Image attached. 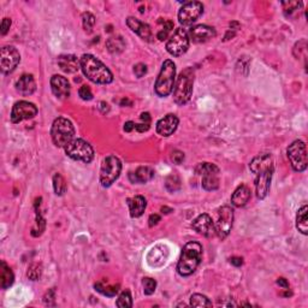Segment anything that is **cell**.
Here are the masks:
<instances>
[{
	"label": "cell",
	"mask_w": 308,
	"mask_h": 308,
	"mask_svg": "<svg viewBox=\"0 0 308 308\" xmlns=\"http://www.w3.org/2000/svg\"><path fill=\"white\" fill-rule=\"evenodd\" d=\"M168 259V248L165 244H156L148 252L146 260L150 268H159L166 264Z\"/></svg>",
	"instance_id": "cell-16"
},
{
	"label": "cell",
	"mask_w": 308,
	"mask_h": 308,
	"mask_svg": "<svg viewBox=\"0 0 308 308\" xmlns=\"http://www.w3.org/2000/svg\"><path fill=\"white\" fill-rule=\"evenodd\" d=\"M165 186L168 192H174L180 189V180L177 174H171L166 178V182H165Z\"/></svg>",
	"instance_id": "cell-35"
},
{
	"label": "cell",
	"mask_w": 308,
	"mask_h": 308,
	"mask_svg": "<svg viewBox=\"0 0 308 308\" xmlns=\"http://www.w3.org/2000/svg\"><path fill=\"white\" fill-rule=\"evenodd\" d=\"M126 202H128L130 217L132 218L141 217L147 207V201L144 196H141V195H136L134 198H130V199L126 200Z\"/></svg>",
	"instance_id": "cell-22"
},
{
	"label": "cell",
	"mask_w": 308,
	"mask_h": 308,
	"mask_svg": "<svg viewBox=\"0 0 308 308\" xmlns=\"http://www.w3.org/2000/svg\"><path fill=\"white\" fill-rule=\"evenodd\" d=\"M174 82H176V65L172 60L168 59L162 63L160 74L154 86L156 96L162 98L170 96L174 90Z\"/></svg>",
	"instance_id": "cell-4"
},
{
	"label": "cell",
	"mask_w": 308,
	"mask_h": 308,
	"mask_svg": "<svg viewBox=\"0 0 308 308\" xmlns=\"http://www.w3.org/2000/svg\"><path fill=\"white\" fill-rule=\"evenodd\" d=\"M142 286H144V292L146 295H152L154 292H156V282L153 280V278L146 277L144 278L142 280Z\"/></svg>",
	"instance_id": "cell-39"
},
{
	"label": "cell",
	"mask_w": 308,
	"mask_h": 308,
	"mask_svg": "<svg viewBox=\"0 0 308 308\" xmlns=\"http://www.w3.org/2000/svg\"><path fill=\"white\" fill-rule=\"evenodd\" d=\"M94 288H96V292H102V295L108 296V298H112V296H114L118 292V290H120V289H118V288H120L118 286H105L102 283H100V282L94 284Z\"/></svg>",
	"instance_id": "cell-31"
},
{
	"label": "cell",
	"mask_w": 308,
	"mask_h": 308,
	"mask_svg": "<svg viewBox=\"0 0 308 308\" xmlns=\"http://www.w3.org/2000/svg\"><path fill=\"white\" fill-rule=\"evenodd\" d=\"M116 304H117V307H120V308L132 307V294H130L129 290H126V292H123L122 294L118 296Z\"/></svg>",
	"instance_id": "cell-34"
},
{
	"label": "cell",
	"mask_w": 308,
	"mask_h": 308,
	"mask_svg": "<svg viewBox=\"0 0 308 308\" xmlns=\"http://www.w3.org/2000/svg\"><path fill=\"white\" fill-rule=\"evenodd\" d=\"M134 129H135V123L134 122H126V124H124V132H132Z\"/></svg>",
	"instance_id": "cell-48"
},
{
	"label": "cell",
	"mask_w": 308,
	"mask_h": 308,
	"mask_svg": "<svg viewBox=\"0 0 308 308\" xmlns=\"http://www.w3.org/2000/svg\"><path fill=\"white\" fill-rule=\"evenodd\" d=\"M134 74L136 77H138V78H141V77H144L147 74V66L144 64H138L134 66Z\"/></svg>",
	"instance_id": "cell-42"
},
{
	"label": "cell",
	"mask_w": 308,
	"mask_h": 308,
	"mask_svg": "<svg viewBox=\"0 0 308 308\" xmlns=\"http://www.w3.org/2000/svg\"><path fill=\"white\" fill-rule=\"evenodd\" d=\"M235 35H236V32H235V30H232V29H230V30L226 32V35H225L224 40H225V41H226V40H230V38H232L234 36H235Z\"/></svg>",
	"instance_id": "cell-51"
},
{
	"label": "cell",
	"mask_w": 308,
	"mask_h": 308,
	"mask_svg": "<svg viewBox=\"0 0 308 308\" xmlns=\"http://www.w3.org/2000/svg\"><path fill=\"white\" fill-rule=\"evenodd\" d=\"M126 24H128L129 28L132 29L135 34H138L142 40L148 41V42L152 41L153 38L152 30H150V26L146 24V23L141 22V20L135 18V17H129V18L126 20Z\"/></svg>",
	"instance_id": "cell-21"
},
{
	"label": "cell",
	"mask_w": 308,
	"mask_h": 308,
	"mask_svg": "<svg viewBox=\"0 0 308 308\" xmlns=\"http://www.w3.org/2000/svg\"><path fill=\"white\" fill-rule=\"evenodd\" d=\"M51 136L53 144L57 147H65L74 140L75 128L71 120L64 117L56 118L52 124Z\"/></svg>",
	"instance_id": "cell-5"
},
{
	"label": "cell",
	"mask_w": 308,
	"mask_h": 308,
	"mask_svg": "<svg viewBox=\"0 0 308 308\" xmlns=\"http://www.w3.org/2000/svg\"><path fill=\"white\" fill-rule=\"evenodd\" d=\"M51 88L53 94L58 99H68L70 96V84L64 76L53 75L51 78Z\"/></svg>",
	"instance_id": "cell-20"
},
{
	"label": "cell",
	"mask_w": 308,
	"mask_h": 308,
	"mask_svg": "<svg viewBox=\"0 0 308 308\" xmlns=\"http://www.w3.org/2000/svg\"><path fill=\"white\" fill-rule=\"evenodd\" d=\"M196 174L202 176L201 184L205 190H216L219 188V168L211 162H201L195 168Z\"/></svg>",
	"instance_id": "cell-9"
},
{
	"label": "cell",
	"mask_w": 308,
	"mask_h": 308,
	"mask_svg": "<svg viewBox=\"0 0 308 308\" xmlns=\"http://www.w3.org/2000/svg\"><path fill=\"white\" fill-rule=\"evenodd\" d=\"M202 259V246L199 242H189L182 250L177 265V272L182 277H188L195 272Z\"/></svg>",
	"instance_id": "cell-2"
},
{
	"label": "cell",
	"mask_w": 308,
	"mask_h": 308,
	"mask_svg": "<svg viewBox=\"0 0 308 308\" xmlns=\"http://www.w3.org/2000/svg\"><path fill=\"white\" fill-rule=\"evenodd\" d=\"M204 14V5L200 2H186L183 4L178 12V20L180 24L190 26L196 22L198 18Z\"/></svg>",
	"instance_id": "cell-12"
},
{
	"label": "cell",
	"mask_w": 308,
	"mask_h": 308,
	"mask_svg": "<svg viewBox=\"0 0 308 308\" xmlns=\"http://www.w3.org/2000/svg\"><path fill=\"white\" fill-rule=\"evenodd\" d=\"M217 35L216 32V29L213 26H205V24H200V26H195L189 30L188 36L192 42L201 44V42H206L208 41L210 38H214Z\"/></svg>",
	"instance_id": "cell-18"
},
{
	"label": "cell",
	"mask_w": 308,
	"mask_h": 308,
	"mask_svg": "<svg viewBox=\"0 0 308 308\" xmlns=\"http://www.w3.org/2000/svg\"><path fill=\"white\" fill-rule=\"evenodd\" d=\"M307 213H308V207L307 205H304L298 210V216H296V228H298V230L300 231L302 235H307L308 234Z\"/></svg>",
	"instance_id": "cell-28"
},
{
	"label": "cell",
	"mask_w": 308,
	"mask_h": 308,
	"mask_svg": "<svg viewBox=\"0 0 308 308\" xmlns=\"http://www.w3.org/2000/svg\"><path fill=\"white\" fill-rule=\"evenodd\" d=\"M106 47L111 53H120L126 48V41L122 36H112L106 41Z\"/></svg>",
	"instance_id": "cell-29"
},
{
	"label": "cell",
	"mask_w": 308,
	"mask_h": 308,
	"mask_svg": "<svg viewBox=\"0 0 308 308\" xmlns=\"http://www.w3.org/2000/svg\"><path fill=\"white\" fill-rule=\"evenodd\" d=\"M58 65L59 68L66 74H75L78 71L80 68H81L80 60L77 59L76 56L72 54L60 56V57L58 58Z\"/></svg>",
	"instance_id": "cell-24"
},
{
	"label": "cell",
	"mask_w": 308,
	"mask_h": 308,
	"mask_svg": "<svg viewBox=\"0 0 308 308\" xmlns=\"http://www.w3.org/2000/svg\"><path fill=\"white\" fill-rule=\"evenodd\" d=\"M274 171V165L272 164V165H268V166L260 168V170L256 174V196L259 198V199H262V200L265 199L266 195L268 194Z\"/></svg>",
	"instance_id": "cell-14"
},
{
	"label": "cell",
	"mask_w": 308,
	"mask_h": 308,
	"mask_svg": "<svg viewBox=\"0 0 308 308\" xmlns=\"http://www.w3.org/2000/svg\"><path fill=\"white\" fill-rule=\"evenodd\" d=\"M286 153L292 168L298 172H304L308 164L306 144L301 140H296L288 147Z\"/></svg>",
	"instance_id": "cell-8"
},
{
	"label": "cell",
	"mask_w": 308,
	"mask_h": 308,
	"mask_svg": "<svg viewBox=\"0 0 308 308\" xmlns=\"http://www.w3.org/2000/svg\"><path fill=\"white\" fill-rule=\"evenodd\" d=\"M150 129V124L147 123H141V124H135V130H138V132H147Z\"/></svg>",
	"instance_id": "cell-46"
},
{
	"label": "cell",
	"mask_w": 308,
	"mask_h": 308,
	"mask_svg": "<svg viewBox=\"0 0 308 308\" xmlns=\"http://www.w3.org/2000/svg\"><path fill=\"white\" fill-rule=\"evenodd\" d=\"M277 284H278V286H283L284 289H288V288H289V283L286 282V278H278Z\"/></svg>",
	"instance_id": "cell-49"
},
{
	"label": "cell",
	"mask_w": 308,
	"mask_h": 308,
	"mask_svg": "<svg viewBox=\"0 0 308 308\" xmlns=\"http://www.w3.org/2000/svg\"><path fill=\"white\" fill-rule=\"evenodd\" d=\"M194 84V70L186 68L177 77L174 87V100L177 105H186L190 100Z\"/></svg>",
	"instance_id": "cell-3"
},
{
	"label": "cell",
	"mask_w": 308,
	"mask_h": 308,
	"mask_svg": "<svg viewBox=\"0 0 308 308\" xmlns=\"http://www.w3.org/2000/svg\"><path fill=\"white\" fill-rule=\"evenodd\" d=\"M230 262L234 266H241L242 264H244V259H242V258H238V256H232L230 259Z\"/></svg>",
	"instance_id": "cell-47"
},
{
	"label": "cell",
	"mask_w": 308,
	"mask_h": 308,
	"mask_svg": "<svg viewBox=\"0 0 308 308\" xmlns=\"http://www.w3.org/2000/svg\"><path fill=\"white\" fill-rule=\"evenodd\" d=\"M178 118H177L176 114H166L164 118H162L160 120H158L156 123V132H158L160 136H164V138H168V136H171L176 132L177 126H178Z\"/></svg>",
	"instance_id": "cell-19"
},
{
	"label": "cell",
	"mask_w": 308,
	"mask_h": 308,
	"mask_svg": "<svg viewBox=\"0 0 308 308\" xmlns=\"http://www.w3.org/2000/svg\"><path fill=\"white\" fill-rule=\"evenodd\" d=\"M65 153L69 158L76 162H82L84 164H90L94 159V150L87 141L82 138H75L69 144L64 147Z\"/></svg>",
	"instance_id": "cell-6"
},
{
	"label": "cell",
	"mask_w": 308,
	"mask_h": 308,
	"mask_svg": "<svg viewBox=\"0 0 308 308\" xmlns=\"http://www.w3.org/2000/svg\"><path fill=\"white\" fill-rule=\"evenodd\" d=\"M159 23H162V24H164V26H162V30L158 32V35H156V38H158L160 41H164L165 38H168V32H171V29L174 28V23L171 22V20H162V18H160V20H159Z\"/></svg>",
	"instance_id": "cell-38"
},
{
	"label": "cell",
	"mask_w": 308,
	"mask_h": 308,
	"mask_svg": "<svg viewBox=\"0 0 308 308\" xmlns=\"http://www.w3.org/2000/svg\"><path fill=\"white\" fill-rule=\"evenodd\" d=\"M78 94H80V96H81V99L86 100V102L93 99V93H92L90 88L88 87V86H82V87L80 88Z\"/></svg>",
	"instance_id": "cell-40"
},
{
	"label": "cell",
	"mask_w": 308,
	"mask_h": 308,
	"mask_svg": "<svg viewBox=\"0 0 308 308\" xmlns=\"http://www.w3.org/2000/svg\"><path fill=\"white\" fill-rule=\"evenodd\" d=\"M190 306L192 307H212V302L205 295L194 294L190 296Z\"/></svg>",
	"instance_id": "cell-32"
},
{
	"label": "cell",
	"mask_w": 308,
	"mask_h": 308,
	"mask_svg": "<svg viewBox=\"0 0 308 308\" xmlns=\"http://www.w3.org/2000/svg\"><path fill=\"white\" fill-rule=\"evenodd\" d=\"M217 222L214 223L216 235L224 240L230 234L234 224V210L230 206H223L218 210Z\"/></svg>",
	"instance_id": "cell-10"
},
{
	"label": "cell",
	"mask_w": 308,
	"mask_h": 308,
	"mask_svg": "<svg viewBox=\"0 0 308 308\" xmlns=\"http://www.w3.org/2000/svg\"><path fill=\"white\" fill-rule=\"evenodd\" d=\"M84 76L98 84H108L114 81V75L105 64L92 54H84L80 59Z\"/></svg>",
	"instance_id": "cell-1"
},
{
	"label": "cell",
	"mask_w": 308,
	"mask_h": 308,
	"mask_svg": "<svg viewBox=\"0 0 308 308\" xmlns=\"http://www.w3.org/2000/svg\"><path fill=\"white\" fill-rule=\"evenodd\" d=\"M14 282V272L8 266L6 265V262H2V265H0V286L2 289H8L12 286Z\"/></svg>",
	"instance_id": "cell-27"
},
{
	"label": "cell",
	"mask_w": 308,
	"mask_h": 308,
	"mask_svg": "<svg viewBox=\"0 0 308 308\" xmlns=\"http://www.w3.org/2000/svg\"><path fill=\"white\" fill-rule=\"evenodd\" d=\"M189 48V36L188 32L184 29L178 28L174 32L172 36L166 44V50L174 57H180V56L184 54Z\"/></svg>",
	"instance_id": "cell-11"
},
{
	"label": "cell",
	"mask_w": 308,
	"mask_h": 308,
	"mask_svg": "<svg viewBox=\"0 0 308 308\" xmlns=\"http://www.w3.org/2000/svg\"><path fill=\"white\" fill-rule=\"evenodd\" d=\"M184 160V154L183 152H180V150H174L172 153V162L174 164H180Z\"/></svg>",
	"instance_id": "cell-43"
},
{
	"label": "cell",
	"mask_w": 308,
	"mask_h": 308,
	"mask_svg": "<svg viewBox=\"0 0 308 308\" xmlns=\"http://www.w3.org/2000/svg\"><path fill=\"white\" fill-rule=\"evenodd\" d=\"M38 114V108L32 102H16L14 105L12 111H11V122L17 124L22 120H32Z\"/></svg>",
	"instance_id": "cell-15"
},
{
	"label": "cell",
	"mask_w": 308,
	"mask_h": 308,
	"mask_svg": "<svg viewBox=\"0 0 308 308\" xmlns=\"http://www.w3.org/2000/svg\"><path fill=\"white\" fill-rule=\"evenodd\" d=\"M20 62V52L14 46H4L0 56V69L2 74H11Z\"/></svg>",
	"instance_id": "cell-13"
},
{
	"label": "cell",
	"mask_w": 308,
	"mask_h": 308,
	"mask_svg": "<svg viewBox=\"0 0 308 308\" xmlns=\"http://www.w3.org/2000/svg\"><path fill=\"white\" fill-rule=\"evenodd\" d=\"M82 24H84V29L86 32H92L94 24H96V17H94V14H92L90 12H84L82 14Z\"/></svg>",
	"instance_id": "cell-37"
},
{
	"label": "cell",
	"mask_w": 308,
	"mask_h": 308,
	"mask_svg": "<svg viewBox=\"0 0 308 308\" xmlns=\"http://www.w3.org/2000/svg\"><path fill=\"white\" fill-rule=\"evenodd\" d=\"M250 189L247 186L241 184L234 192L231 196V204L236 207H244L250 199Z\"/></svg>",
	"instance_id": "cell-25"
},
{
	"label": "cell",
	"mask_w": 308,
	"mask_h": 308,
	"mask_svg": "<svg viewBox=\"0 0 308 308\" xmlns=\"http://www.w3.org/2000/svg\"><path fill=\"white\" fill-rule=\"evenodd\" d=\"M16 90L22 96H32L36 90V84H35L34 77L32 75H23L20 77L18 81L16 82Z\"/></svg>",
	"instance_id": "cell-23"
},
{
	"label": "cell",
	"mask_w": 308,
	"mask_h": 308,
	"mask_svg": "<svg viewBox=\"0 0 308 308\" xmlns=\"http://www.w3.org/2000/svg\"><path fill=\"white\" fill-rule=\"evenodd\" d=\"M141 120L144 123H147V124H150V114H147V112H144V114H141Z\"/></svg>",
	"instance_id": "cell-50"
},
{
	"label": "cell",
	"mask_w": 308,
	"mask_h": 308,
	"mask_svg": "<svg viewBox=\"0 0 308 308\" xmlns=\"http://www.w3.org/2000/svg\"><path fill=\"white\" fill-rule=\"evenodd\" d=\"M192 228L196 231L200 235L205 236V238H213L216 235V228L213 223L212 218L208 214L204 213L192 222Z\"/></svg>",
	"instance_id": "cell-17"
},
{
	"label": "cell",
	"mask_w": 308,
	"mask_h": 308,
	"mask_svg": "<svg viewBox=\"0 0 308 308\" xmlns=\"http://www.w3.org/2000/svg\"><path fill=\"white\" fill-rule=\"evenodd\" d=\"M41 274H42V266L38 262H32L26 271V276L30 280H38L41 278Z\"/></svg>",
	"instance_id": "cell-33"
},
{
	"label": "cell",
	"mask_w": 308,
	"mask_h": 308,
	"mask_svg": "<svg viewBox=\"0 0 308 308\" xmlns=\"http://www.w3.org/2000/svg\"><path fill=\"white\" fill-rule=\"evenodd\" d=\"M162 213H166V214H168V213L172 212V210L168 208V207H162Z\"/></svg>",
	"instance_id": "cell-52"
},
{
	"label": "cell",
	"mask_w": 308,
	"mask_h": 308,
	"mask_svg": "<svg viewBox=\"0 0 308 308\" xmlns=\"http://www.w3.org/2000/svg\"><path fill=\"white\" fill-rule=\"evenodd\" d=\"M53 188H54V192L57 195H64V192H66V180L60 174H56L53 176Z\"/></svg>",
	"instance_id": "cell-30"
},
{
	"label": "cell",
	"mask_w": 308,
	"mask_h": 308,
	"mask_svg": "<svg viewBox=\"0 0 308 308\" xmlns=\"http://www.w3.org/2000/svg\"><path fill=\"white\" fill-rule=\"evenodd\" d=\"M283 10L286 16L292 17L294 12H296L298 10H300L302 8V2H283Z\"/></svg>",
	"instance_id": "cell-36"
},
{
	"label": "cell",
	"mask_w": 308,
	"mask_h": 308,
	"mask_svg": "<svg viewBox=\"0 0 308 308\" xmlns=\"http://www.w3.org/2000/svg\"><path fill=\"white\" fill-rule=\"evenodd\" d=\"M154 177V170L150 166L138 168L135 172L129 174V180L132 183H147Z\"/></svg>",
	"instance_id": "cell-26"
},
{
	"label": "cell",
	"mask_w": 308,
	"mask_h": 308,
	"mask_svg": "<svg viewBox=\"0 0 308 308\" xmlns=\"http://www.w3.org/2000/svg\"><path fill=\"white\" fill-rule=\"evenodd\" d=\"M122 171V162L116 156H108L102 160V170H100V182L102 186L108 188L112 186L120 177Z\"/></svg>",
	"instance_id": "cell-7"
},
{
	"label": "cell",
	"mask_w": 308,
	"mask_h": 308,
	"mask_svg": "<svg viewBox=\"0 0 308 308\" xmlns=\"http://www.w3.org/2000/svg\"><path fill=\"white\" fill-rule=\"evenodd\" d=\"M44 301H45V304H47V306H54L56 304V290L51 289L50 292H47L45 298H44Z\"/></svg>",
	"instance_id": "cell-41"
},
{
	"label": "cell",
	"mask_w": 308,
	"mask_h": 308,
	"mask_svg": "<svg viewBox=\"0 0 308 308\" xmlns=\"http://www.w3.org/2000/svg\"><path fill=\"white\" fill-rule=\"evenodd\" d=\"M11 26V20L10 18H4L2 22V35H6L8 32L10 30Z\"/></svg>",
	"instance_id": "cell-44"
},
{
	"label": "cell",
	"mask_w": 308,
	"mask_h": 308,
	"mask_svg": "<svg viewBox=\"0 0 308 308\" xmlns=\"http://www.w3.org/2000/svg\"><path fill=\"white\" fill-rule=\"evenodd\" d=\"M148 222H150V228H153L154 225H156L159 223V222H160V216L159 214H150V219H148Z\"/></svg>",
	"instance_id": "cell-45"
}]
</instances>
